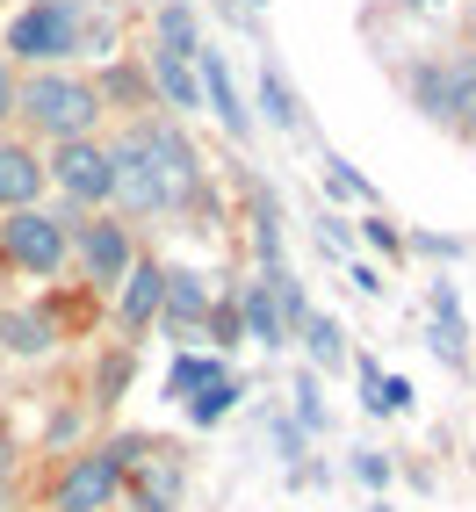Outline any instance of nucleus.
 Returning <instances> with one entry per match:
<instances>
[{
    "label": "nucleus",
    "mask_w": 476,
    "mask_h": 512,
    "mask_svg": "<svg viewBox=\"0 0 476 512\" xmlns=\"http://www.w3.org/2000/svg\"><path fill=\"white\" fill-rule=\"evenodd\" d=\"M22 116L37 130H51V138H87L94 116H101V94L80 87V80H65V73H37L22 87Z\"/></svg>",
    "instance_id": "nucleus-1"
},
{
    "label": "nucleus",
    "mask_w": 476,
    "mask_h": 512,
    "mask_svg": "<svg viewBox=\"0 0 476 512\" xmlns=\"http://www.w3.org/2000/svg\"><path fill=\"white\" fill-rule=\"evenodd\" d=\"M80 260H87V282H123L130 275L123 224H80Z\"/></svg>",
    "instance_id": "nucleus-10"
},
{
    "label": "nucleus",
    "mask_w": 476,
    "mask_h": 512,
    "mask_svg": "<svg viewBox=\"0 0 476 512\" xmlns=\"http://www.w3.org/2000/svg\"><path fill=\"white\" fill-rule=\"evenodd\" d=\"M44 174H58V188L73 195V202H109V145H94V138H65L58 159L44 166Z\"/></svg>",
    "instance_id": "nucleus-6"
},
{
    "label": "nucleus",
    "mask_w": 476,
    "mask_h": 512,
    "mask_svg": "<svg viewBox=\"0 0 476 512\" xmlns=\"http://www.w3.org/2000/svg\"><path fill=\"white\" fill-rule=\"evenodd\" d=\"M44 188V166L37 152H22V145H0V210H29Z\"/></svg>",
    "instance_id": "nucleus-11"
},
{
    "label": "nucleus",
    "mask_w": 476,
    "mask_h": 512,
    "mask_svg": "<svg viewBox=\"0 0 476 512\" xmlns=\"http://www.w3.org/2000/svg\"><path fill=\"white\" fill-rule=\"evenodd\" d=\"M80 44V0H37L22 8L8 29V51H22L29 65H51V58H73Z\"/></svg>",
    "instance_id": "nucleus-2"
},
{
    "label": "nucleus",
    "mask_w": 476,
    "mask_h": 512,
    "mask_svg": "<svg viewBox=\"0 0 476 512\" xmlns=\"http://www.w3.org/2000/svg\"><path fill=\"white\" fill-rule=\"evenodd\" d=\"M159 296H166V275H159V267H138L130 289H123V325L138 332L145 318H159Z\"/></svg>",
    "instance_id": "nucleus-16"
},
{
    "label": "nucleus",
    "mask_w": 476,
    "mask_h": 512,
    "mask_svg": "<svg viewBox=\"0 0 476 512\" xmlns=\"http://www.w3.org/2000/svg\"><path fill=\"white\" fill-rule=\"evenodd\" d=\"M231 397H238V390L224 383V375H210V383H202V390L188 397V419H195V426H217V419L231 412Z\"/></svg>",
    "instance_id": "nucleus-20"
},
{
    "label": "nucleus",
    "mask_w": 476,
    "mask_h": 512,
    "mask_svg": "<svg viewBox=\"0 0 476 512\" xmlns=\"http://www.w3.org/2000/svg\"><path fill=\"white\" fill-rule=\"evenodd\" d=\"M159 51L166 58H195L202 44H195V15L181 8V0H166V8H159Z\"/></svg>",
    "instance_id": "nucleus-18"
},
{
    "label": "nucleus",
    "mask_w": 476,
    "mask_h": 512,
    "mask_svg": "<svg viewBox=\"0 0 476 512\" xmlns=\"http://www.w3.org/2000/svg\"><path fill=\"white\" fill-rule=\"evenodd\" d=\"M0 339H8L15 354H44V347H51V318H29V311H8V318H0Z\"/></svg>",
    "instance_id": "nucleus-19"
},
{
    "label": "nucleus",
    "mask_w": 476,
    "mask_h": 512,
    "mask_svg": "<svg viewBox=\"0 0 476 512\" xmlns=\"http://www.w3.org/2000/svg\"><path fill=\"white\" fill-rule=\"evenodd\" d=\"M109 195L123 202L130 217L166 210V188H159V166H152V152H145V130H130V138L109 152Z\"/></svg>",
    "instance_id": "nucleus-4"
},
{
    "label": "nucleus",
    "mask_w": 476,
    "mask_h": 512,
    "mask_svg": "<svg viewBox=\"0 0 476 512\" xmlns=\"http://www.w3.org/2000/svg\"><path fill=\"white\" fill-rule=\"evenodd\" d=\"M412 8H433V0H412Z\"/></svg>",
    "instance_id": "nucleus-26"
},
{
    "label": "nucleus",
    "mask_w": 476,
    "mask_h": 512,
    "mask_svg": "<svg viewBox=\"0 0 476 512\" xmlns=\"http://www.w3.org/2000/svg\"><path fill=\"white\" fill-rule=\"evenodd\" d=\"M296 397H303V404H296V412H303V426H318V419H325V412H318V383H303Z\"/></svg>",
    "instance_id": "nucleus-24"
},
{
    "label": "nucleus",
    "mask_w": 476,
    "mask_h": 512,
    "mask_svg": "<svg viewBox=\"0 0 476 512\" xmlns=\"http://www.w3.org/2000/svg\"><path fill=\"white\" fill-rule=\"evenodd\" d=\"M202 303H210V282H202V275H166V296H159V311L174 318V332H195Z\"/></svg>",
    "instance_id": "nucleus-12"
},
{
    "label": "nucleus",
    "mask_w": 476,
    "mask_h": 512,
    "mask_svg": "<svg viewBox=\"0 0 476 512\" xmlns=\"http://www.w3.org/2000/svg\"><path fill=\"white\" fill-rule=\"evenodd\" d=\"M412 94H419V109L440 116V123H476V51H455L448 65L412 73Z\"/></svg>",
    "instance_id": "nucleus-3"
},
{
    "label": "nucleus",
    "mask_w": 476,
    "mask_h": 512,
    "mask_svg": "<svg viewBox=\"0 0 476 512\" xmlns=\"http://www.w3.org/2000/svg\"><path fill=\"white\" fill-rule=\"evenodd\" d=\"M138 130H145V152H152V166H159L166 210H188V202L202 195V181H195V152L181 145V130H166V123H138Z\"/></svg>",
    "instance_id": "nucleus-7"
},
{
    "label": "nucleus",
    "mask_w": 476,
    "mask_h": 512,
    "mask_svg": "<svg viewBox=\"0 0 476 512\" xmlns=\"http://www.w3.org/2000/svg\"><path fill=\"white\" fill-rule=\"evenodd\" d=\"M152 87L174 101V109H195V73H188V58H166V51H152Z\"/></svg>",
    "instance_id": "nucleus-17"
},
{
    "label": "nucleus",
    "mask_w": 476,
    "mask_h": 512,
    "mask_svg": "<svg viewBox=\"0 0 476 512\" xmlns=\"http://www.w3.org/2000/svg\"><path fill=\"white\" fill-rule=\"evenodd\" d=\"M116 484H123V469L109 455H80L65 469V484H58V512H101L116 498Z\"/></svg>",
    "instance_id": "nucleus-8"
},
{
    "label": "nucleus",
    "mask_w": 476,
    "mask_h": 512,
    "mask_svg": "<svg viewBox=\"0 0 476 512\" xmlns=\"http://www.w3.org/2000/svg\"><path fill=\"white\" fill-rule=\"evenodd\" d=\"M138 498H145V512H174L181 505V469L166 462V448H152V462L138 476Z\"/></svg>",
    "instance_id": "nucleus-13"
},
{
    "label": "nucleus",
    "mask_w": 476,
    "mask_h": 512,
    "mask_svg": "<svg viewBox=\"0 0 476 512\" xmlns=\"http://www.w3.org/2000/svg\"><path fill=\"white\" fill-rule=\"evenodd\" d=\"M0 253H8L15 267H29V275H58V260H65V224L44 217V210H15L8 224H0Z\"/></svg>",
    "instance_id": "nucleus-5"
},
{
    "label": "nucleus",
    "mask_w": 476,
    "mask_h": 512,
    "mask_svg": "<svg viewBox=\"0 0 476 512\" xmlns=\"http://www.w3.org/2000/svg\"><path fill=\"white\" fill-rule=\"evenodd\" d=\"M260 109L275 116V130H303V109H296V94H289L275 58H260Z\"/></svg>",
    "instance_id": "nucleus-15"
},
{
    "label": "nucleus",
    "mask_w": 476,
    "mask_h": 512,
    "mask_svg": "<svg viewBox=\"0 0 476 512\" xmlns=\"http://www.w3.org/2000/svg\"><path fill=\"white\" fill-rule=\"evenodd\" d=\"M303 339H311V361H318V368H339V361H347V347H339L347 332H339L332 318H303Z\"/></svg>",
    "instance_id": "nucleus-21"
},
{
    "label": "nucleus",
    "mask_w": 476,
    "mask_h": 512,
    "mask_svg": "<svg viewBox=\"0 0 476 512\" xmlns=\"http://www.w3.org/2000/svg\"><path fill=\"white\" fill-rule=\"evenodd\" d=\"M123 375H130V361H123V354H116V361H109V368H101V404H109V397H116V390H123Z\"/></svg>",
    "instance_id": "nucleus-23"
},
{
    "label": "nucleus",
    "mask_w": 476,
    "mask_h": 512,
    "mask_svg": "<svg viewBox=\"0 0 476 512\" xmlns=\"http://www.w3.org/2000/svg\"><path fill=\"white\" fill-rule=\"evenodd\" d=\"M195 94L217 109V123L231 130V138H246V130H253L246 109H238V87H231V73H224V58H217V51H195Z\"/></svg>",
    "instance_id": "nucleus-9"
},
{
    "label": "nucleus",
    "mask_w": 476,
    "mask_h": 512,
    "mask_svg": "<svg viewBox=\"0 0 476 512\" xmlns=\"http://www.w3.org/2000/svg\"><path fill=\"white\" fill-rule=\"evenodd\" d=\"M0 116H15V87H8V65H0Z\"/></svg>",
    "instance_id": "nucleus-25"
},
{
    "label": "nucleus",
    "mask_w": 476,
    "mask_h": 512,
    "mask_svg": "<svg viewBox=\"0 0 476 512\" xmlns=\"http://www.w3.org/2000/svg\"><path fill=\"white\" fill-rule=\"evenodd\" d=\"M238 311H246V325H253V339H260L267 354L289 339V325H282V311H275V296H267V282H253L246 296H238Z\"/></svg>",
    "instance_id": "nucleus-14"
},
{
    "label": "nucleus",
    "mask_w": 476,
    "mask_h": 512,
    "mask_svg": "<svg viewBox=\"0 0 476 512\" xmlns=\"http://www.w3.org/2000/svg\"><path fill=\"white\" fill-rule=\"evenodd\" d=\"M210 375H217L210 361H181L174 375H166V390H174V397H188V390H202V383H210Z\"/></svg>",
    "instance_id": "nucleus-22"
}]
</instances>
